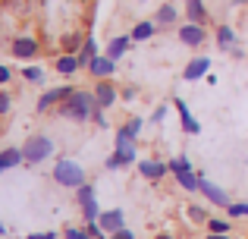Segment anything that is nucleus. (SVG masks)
Segmentation results:
<instances>
[{
    "mask_svg": "<svg viewBox=\"0 0 248 239\" xmlns=\"http://www.w3.org/2000/svg\"><path fill=\"white\" fill-rule=\"evenodd\" d=\"M79 54H63L60 60H57V73H63V76H73V73H79Z\"/></svg>",
    "mask_w": 248,
    "mask_h": 239,
    "instance_id": "15",
    "label": "nucleus"
},
{
    "mask_svg": "<svg viewBox=\"0 0 248 239\" xmlns=\"http://www.w3.org/2000/svg\"><path fill=\"white\" fill-rule=\"evenodd\" d=\"M167 164H170V173H186V170H192V164H188L186 154H179V158L167 160Z\"/></svg>",
    "mask_w": 248,
    "mask_h": 239,
    "instance_id": "22",
    "label": "nucleus"
},
{
    "mask_svg": "<svg viewBox=\"0 0 248 239\" xmlns=\"http://www.w3.org/2000/svg\"><path fill=\"white\" fill-rule=\"evenodd\" d=\"M188 217H192L195 223H207V221H211V217H207V211L198 208V205H192V208H188Z\"/></svg>",
    "mask_w": 248,
    "mask_h": 239,
    "instance_id": "28",
    "label": "nucleus"
},
{
    "mask_svg": "<svg viewBox=\"0 0 248 239\" xmlns=\"http://www.w3.org/2000/svg\"><path fill=\"white\" fill-rule=\"evenodd\" d=\"M207 239H230V233H211Z\"/></svg>",
    "mask_w": 248,
    "mask_h": 239,
    "instance_id": "37",
    "label": "nucleus"
},
{
    "mask_svg": "<svg viewBox=\"0 0 248 239\" xmlns=\"http://www.w3.org/2000/svg\"><path fill=\"white\" fill-rule=\"evenodd\" d=\"M25 160V154L19 151V148H6V151H0V173L3 170H13V167H19Z\"/></svg>",
    "mask_w": 248,
    "mask_h": 239,
    "instance_id": "13",
    "label": "nucleus"
},
{
    "mask_svg": "<svg viewBox=\"0 0 248 239\" xmlns=\"http://www.w3.org/2000/svg\"><path fill=\"white\" fill-rule=\"evenodd\" d=\"M76 48H79V38H76V35H73V38H66V50H69V54H73Z\"/></svg>",
    "mask_w": 248,
    "mask_h": 239,
    "instance_id": "33",
    "label": "nucleus"
},
{
    "mask_svg": "<svg viewBox=\"0 0 248 239\" xmlns=\"http://www.w3.org/2000/svg\"><path fill=\"white\" fill-rule=\"evenodd\" d=\"M3 82H10V66H0V85Z\"/></svg>",
    "mask_w": 248,
    "mask_h": 239,
    "instance_id": "35",
    "label": "nucleus"
},
{
    "mask_svg": "<svg viewBox=\"0 0 248 239\" xmlns=\"http://www.w3.org/2000/svg\"><path fill=\"white\" fill-rule=\"evenodd\" d=\"M54 179L60 186H73V189H79L85 183V170L82 164H76V160H60V164L54 167Z\"/></svg>",
    "mask_w": 248,
    "mask_h": 239,
    "instance_id": "3",
    "label": "nucleus"
},
{
    "mask_svg": "<svg viewBox=\"0 0 248 239\" xmlns=\"http://www.w3.org/2000/svg\"><path fill=\"white\" fill-rule=\"evenodd\" d=\"M88 69H91V76H94V79H107V76H113L116 60H113V57H94V60L88 63Z\"/></svg>",
    "mask_w": 248,
    "mask_h": 239,
    "instance_id": "7",
    "label": "nucleus"
},
{
    "mask_svg": "<svg viewBox=\"0 0 248 239\" xmlns=\"http://www.w3.org/2000/svg\"><path fill=\"white\" fill-rule=\"evenodd\" d=\"M207 230H211V233H230V221H217V217H211V221H207Z\"/></svg>",
    "mask_w": 248,
    "mask_h": 239,
    "instance_id": "27",
    "label": "nucleus"
},
{
    "mask_svg": "<svg viewBox=\"0 0 248 239\" xmlns=\"http://www.w3.org/2000/svg\"><path fill=\"white\" fill-rule=\"evenodd\" d=\"M69 95H73V85H63V88H54V92H44L41 98H38V111H47L50 104H57V101H66Z\"/></svg>",
    "mask_w": 248,
    "mask_h": 239,
    "instance_id": "8",
    "label": "nucleus"
},
{
    "mask_svg": "<svg viewBox=\"0 0 248 239\" xmlns=\"http://www.w3.org/2000/svg\"><path fill=\"white\" fill-rule=\"evenodd\" d=\"M97 223L104 227V233H116V230H123V211H104L101 217H97Z\"/></svg>",
    "mask_w": 248,
    "mask_h": 239,
    "instance_id": "10",
    "label": "nucleus"
},
{
    "mask_svg": "<svg viewBox=\"0 0 248 239\" xmlns=\"http://www.w3.org/2000/svg\"><path fill=\"white\" fill-rule=\"evenodd\" d=\"M129 41H132V35H120V38H113V41H110V48H107V57H113V60H120V57L126 54Z\"/></svg>",
    "mask_w": 248,
    "mask_h": 239,
    "instance_id": "17",
    "label": "nucleus"
},
{
    "mask_svg": "<svg viewBox=\"0 0 248 239\" xmlns=\"http://www.w3.org/2000/svg\"><path fill=\"white\" fill-rule=\"evenodd\" d=\"M176 111H179V117H182V126H186V132H192V135L201 132V126L192 120V113H188V107H186V101H182V98H176Z\"/></svg>",
    "mask_w": 248,
    "mask_h": 239,
    "instance_id": "16",
    "label": "nucleus"
},
{
    "mask_svg": "<svg viewBox=\"0 0 248 239\" xmlns=\"http://www.w3.org/2000/svg\"><path fill=\"white\" fill-rule=\"evenodd\" d=\"M226 214L230 217H248V205L245 202H232V205H226Z\"/></svg>",
    "mask_w": 248,
    "mask_h": 239,
    "instance_id": "25",
    "label": "nucleus"
},
{
    "mask_svg": "<svg viewBox=\"0 0 248 239\" xmlns=\"http://www.w3.org/2000/svg\"><path fill=\"white\" fill-rule=\"evenodd\" d=\"M179 38H182V44H188V48H198V44L204 41V25H198V22L179 25Z\"/></svg>",
    "mask_w": 248,
    "mask_h": 239,
    "instance_id": "5",
    "label": "nucleus"
},
{
    "mask_svg": "<svg viewBox=\"0 0 248 239\" xmlns=\"http://www.w3.org/2000/svg\"><path fill=\"white\" fill-rule=\"evenodd\" d=\"M25 79H29V82H41V69H38V66H25Z\"/></svg>",
    "mask_w": 248,
    "mask_h": 239,
    "instance_id": "30",
    "label": "nucleus"
},
{
    "mask_svg": "<svg viewBox=\"0 0 248 239\" xmlns=\"http://www.w3.org/2000/svg\"><path fill=\"white\" fill-rule=\"evenodd\" d=\"M82 214H85V221H97L101 217V211H97V202L91 198V202H82Z\"/></svg>",
    "mask_w": 248,
    "mask_h": 239,
    "instance_id": "24",
    "label": "nucleus"
},
{
    "mask_svg": "<svg viewBox=\"0 0 248 239\" xmlns=\"http://www.w3.org/2000/svg\"><path fill=\"white\" fill-rule=\"evenodd\" d=\"M207 69H211V60H207V57H195V60H192V63L186 66V73H182V79H186V82H198L201 76L207 73Z\"/></svg>",
    "mask_w": 248,
    "mask_h": 239,
    "instance_id": "9",
    "label": "nucleus"
},
{
    "mask_svg": "<svg viewBox=\"0 0 248 239\" xmlns=\"http://www.w3.org/2000/svg\"><path fill=\"white\" fill-rule=\"evenodd\" d=\"M10 50H13V57H19V60H29V57L38 54V41L35 38H13Z\"/></svg>",
    "mask_w": 248,
    "mask_h": 239,
    "instance_id": "6",
    "label": "nucleus"
},
{
    "mask_svg": "<svg viewBox=\"0 0 248 239\" xmlns=\"http://www.w3.org/2000/svg\"><path fill=\"white\" fill-rule=\"evenodd\" d=\"M94 98H97V104H101V107H110L116 101V85H110L107 79H101V82H97V88H94Z\"/></svg>",
    "mask_w": 248,
    "mask_h": 239,
    "instance_id": "12",
    "label": "nucleus"
},
{
    "mask_svg": "<svg viewBox=\"0 0 248 239\" xmlns=\"http://www.w3.org/2000/svg\"><path fill=\"white\" fill-rule=\"evenodd\" d=\"M186 13H188V19H192V22H198V25H204V22H207L204 0H186Z\"/></svg>",
    "mask_w": 248,
    "mask_h": 239,
    "instance_id": "14",
    "label": "nucleus"
},
{
    "mask_svg": "<svg viewBox=\"0 0 248 239\" xmlns=\"http://www.w3.org/2000/svg\"><path fill=\"white\" fill-rule=\"evenodd\" d=\"M139 170H141V176H148V179H160L170 170V164H164V160H139Z\"/></svg>",
    "mask_w": 248,
    "mask_h": 239,
    "instance_id": "11",
    "label": "nucleus"
},
{
    "mask_svg": "<svg viewBox=\"0 0 248 239\" xmlns=\"http://www.w3.org/2000/svg\"><path fill=\"white\" fill-rule=\"evenodd\" d=\"M10 111V98H6V95H0V113H6Z\"/></svg>",
    "mask_w": 248,
    "mask_h": 239,
    "instance_id": "34",
    "label": "nucleus"
},
{
    "mask_svg": "<svg viewBox=\"0 0 248 239\" xmlns=\"http://www.w3.org/2000/svg\"><path fill=\"white\" fill-rule=\"evenodd\" d=\"M164 117H167V107H157V113H154V123H160Z\"/></svg>",
    "mask_w": 248,
    "mask_h": 239,
    "instance_id": "36",
    "label": "nucleus"
},
{
    "mask_svg": "<svg viewBox=\"0 0 248 239\" xmlns=\"http://www.w3.org/2000/svg\"><path fill=\"white\" fill-rule=\"evenodd\" d=\"M3 233H6V230H3V223H0V236H3Z\"/></svg>",
    "mask_w": 248,
    "mask_h": 239,
    "instance_id": "39",
    "label": "nucleus"
},
{
    "mask_svg": "<svg viewBox=\"0 0 248 239\" xmlns=\"http://www.w3.org/2000/svg\"><path fill=\"white\" fill-rule=\"evenodd\" d=\"M94 104H97L94 95H88V92H73V95H69V98L60 104V117L85 123L91 113H94Z\"/></svg>",
    "mask_w": 248,
    "mask_h": 239,
    "instance_id": "1",
    "label": "nucleus"
},
{
    "mask_svg": "<svg viewBox=\"0 0 248 239\" xmlns=\"http://www.w3.org/2000/svg\"><path fill=\"white\" fill-rule=\"evenodd\" d=\"M198 192H204V198H207V202L220 205V208H226V205H232V202H230V195H226V192L220 189V186H214L211 179H204V176H201V186H198Z\"/></svg>",
    "mask_w": 248,
    "mask_h": 239,
    "instance_id": "4",
    "label": "nucleus"
},
{
    "mask_svg": "<svg viewBox=\"0 0 248 239\" xmlns=\"http://www.w3.org/2000/svg\"><path fill=\"white\" fill-rule=\"evenodd\" d=\"M76 198H79V205H82V202H91V198H94V186L82 183L79 189H76Z\"/></svg>",
    "mask_w": 248,
    "mask_h": 239,
    "instance_id": "26",
    "label": "nucleus"
},
{
    "mask_svg": "<svg viewBox=\"0 0 248 239\" xmlns=\"http://www.w3.org/2000/svg\"><path fill=\"white\" fill-rule=\"evenodd\" d=\"M22 154H25V164H41V160H47L50 154H54V142H50L47 135H31V139L25 142Z\"/></svg>",
    "mask_w": 248,
    "mask_h": 239,
    "instance_id": "2",
    "label": "nucleus"
},
{
    "mask_svg": "<svg viewBox=\"0 0 248 239\" xmlns=\"http://www.w3.org/2000/svg\"><path fill=\"white\" fill-rule=\"evenodd\" d=\"M176 19H179L176 6H173V3H164V6L157 10V16H154V22H157V25H173Z\"/></svg>",
    "mask_w": 248,
    "mask_h": 239,
    "instance_id": "18",
    "label": "nucleus"
},
{
    "mask_svg": "<svg viewBox=\"0 0 248 239\" xmlns=\"http://www.w3.org/2000/svg\"><path fill=\"white\" fill-rule=\"evenodd\" d=\"M157 239H173V236H167V233H164V236H157Z\"/></svg>",
    "mask_w": 248,
    "mask_h": 239,
    "instance_id": "38",
    "label": "nucleus"
},
{
    "mask_svg": "<svg viewBox=\"0 0 248 239\" xmlns=\"http://www.w3.org/2000/svg\"><path fill=\"white\" fill-rule=\"evenodd\" d=\"M25 239H57V233H54V230H50V233H29Z\"/></svg>",
    "mask_w": 248,
    "mask_h": 239,
    "instance_id": "32",
    "label": "nucleus"
},
{
    "mask_svg": "<svg viewBox=\"0 0 248 239\" xmlns=\"http://www.w3.org/2000/svg\"><path fill=\"white\" fill-rule=\"evenodd\" d=\"M110 236H113V239H135V233H132V230H126V227L116 230V233H110Z\"/></svg>",
    "mask_w": 248,
    "mask_h": 239,
    "instance_id": "31",
    "label": "nucleus"
},
{
    "mask_svg": "<svg viewBox=\"0 0 248 239\" xmlns=\"http://www.w3.org/2000/svg\"><path fill=\"white\" fill-rule=\"evenodd\" d=\"M232 41H236V32H232L230 25H220V29H217V44H220V48H230Z\"/></svg>",
    "mask_w": 248,
    "mask_h": 239,
    "instance_id": "21",
    "label": "nucleus"
},
{
    "mask_svg": "<svg viewBox=\"0 0 248 239\" xmlns=\"http://www.w3.org/2000/svg\"><path fill=\"white\" fill-rule=\"evenodd\" d=\"M66 239H91V233H88V230H79V227H69Z\"/></svg>",
    "mask_w": 248,
    "mask_h": 239,
    "instance_id": "29",
    "label": "nucleus"
},
{
    "mask_svg": "<svg viewBox=\"0 0 248 239\" xmlns=\"http://www.w3.org/2000/svg\"><path fill=\"white\" fill-rule=\"evenodd\" d=\"M154 25H157V22H139L132 32H129V35H132V41H148V38L154 35Z\"/></svg>",
    "mask_w": 248,
    "mask_h": 239,
    "instance_id": "19",
    "label": "nucleus"
},
{
    "mask_svg": "<svg viewBox=\"0 0 248 239\" xmlns=\"http://www.w3.org/2000/svg\"><path fill=\"white\" fill-rule=\"evenodd\" d=\"M91 60H94V38H85V44H82V50H79V63H82V66H88Z\"/></svg>",
    "mask_w": 248,
    "mask_h": 239,
    "instance_id": "20",
    "label": "nucleus"
},
{
    "mask_svg": "<svg viewBox=\"0 0 248 239\" xmlns=\"http://www.w3.org/2000/svg\"><path fill=\"white\" fill-rule=\"evenodd\" d=\"M139 129H141V120H139V117H132V120L126 123V126L120 129V132H116V135H126V139H135V135H139Z\"/></svg>",
    "mask_w": 248,
    "mask_h": 239,
    "instance_id": "23",
    "label": "nucleus"
}]
</instances>
